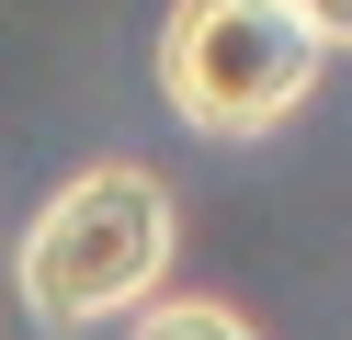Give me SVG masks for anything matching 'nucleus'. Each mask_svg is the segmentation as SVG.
Instances as JSON below:
<instances>
[{
    "instance_id": "1",
    "label": "nucleus",
    "mask_w": 352,
    "mask_h": 340,
    "mask_svg": "<svg viewBox=\"0 0 352 340\" xmlns=\"http://www.w3.org/2000/svg\"><path fill=\"white\" fill-rule=\"evenodd\" d=\"M170 249H182V204H170L160 170L137 159H91L80 181H57L46 216L12 249V284L46 329H91V317H125L170 284Z\"/></svg>"
},
{
    "instance_id": "2",
    "label": "nucleus",
    "mask_w": 352,
    "mask_h": 340,
    "mask_svg": "<svg viewBox=\"0 0 352 340\" xmlns=\"http://www.w3.org/2000/svg\"><path fill=\"white\" fill-rule=\"evenodd\" d=\"M329 80V45L296 23V0H170L160 23V102L193 136H273Z\"/></svg>"
},
{
    "instance_id": "3",
    "label": "nucleus",
    "mask_w": 352,
    "mask_h": 340,
    "mask_svg": "<svg viewBox=\"0 0 352 340\" xmlns=\"http://www.w3.org/2000/svg\"><path fill=\"white\" fill-rule=\"evenodd\" d=\"M125 340H261V329L239 306H216V295H170V306H137Z\"/></svg>"
},
{
    "instance_id": "4",
    "label": "nucleus",
    "mask_w": 352,
    "mask_h": 340,
    "mask_svg": "<svg viewBox=\"0 0 352 340\" xmlns=\"http://www.w3.org/2000/svg\"><path fill=\"white\" fill-rule=\"evenodd\" d=\"M296 23H307V34L329 45V57H341V45H352V0H296Z\"/></svg>"
}]
</instances>
